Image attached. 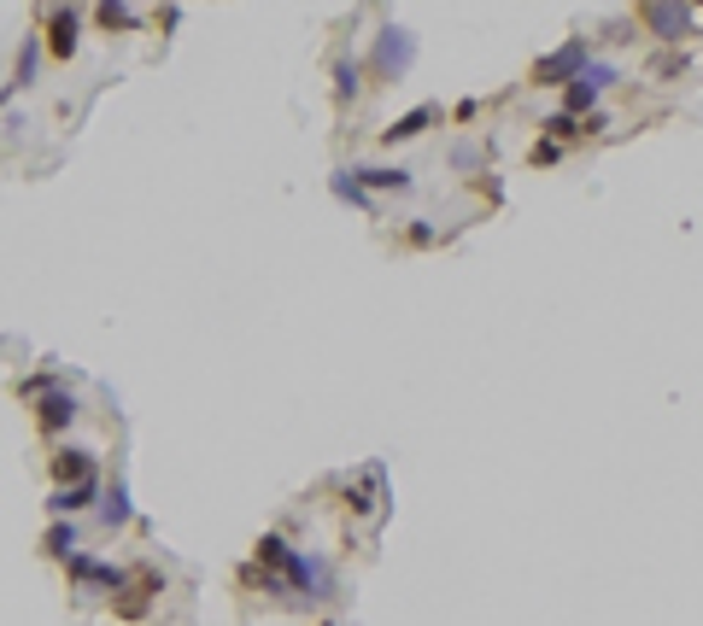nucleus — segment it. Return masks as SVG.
Returning <instances> with one entry per match:
<instances>
[{
	"instance_id": "1",
	"label": "nucleus",
	"mask_w": 703,
	"mask_h": 626,
	"mask_svg": "<svg viewBox=\"0 0 703 626\" xmlns=\"http://www.w3.org/2000/svg\"><path fill=\"white\" fill-rule=\"evenodd\" d=\"M253 579H258L264 592H287V597H305V603L335 597V574H328V562L294 551L282 533H258V545H253Z\"/></svg>"
},
{
	"instance_id": "2",
	"label": "nucleus",
	"mask_w": 703,
	"mask_h": 626,
	"mask_svg": "<svg viewBox=\"0 0 703 626\" xmlns=\"http://www.w3.org/2000/svg\"><path fill=\"white\" fill-rule=\"evenodd\" d=\"M592 65V41L587 35H569L563 41V48H551V53H540V59H533V89H569V82L574 76H581Z\"/></svg>"
},
{
	"instance_id": "3",
	"label": "nucleus",
	"mask_w": 703,
	"mask_h": 626,
	"mask_svg": "<svg viewBox=\"0 0 703 626\" xmlns=\"http://www.w3.org/2000/svg\"><path fill=\"white\" fill-rule=\"evenodd\" d=\"M410 65H417V35L410 30H399V24H387L381 35H376V48H369V76L376 82H399Z\"/></svg>"
},
{
	"instance_id": "4",
	"label": "nucleus",
	"mask_w": 703,
	"mask_h": 626,
	"mask_svg": "<svg viewBox=\"0 0 703 626\" xmlns=\"http://www.w3.org/2000/svg\"><path fill=\"white\" fill-rule=\"evenodd\" d=\"M610 82H622V71H615V65H604V59H592V65H587V71H581V76H574L569 89H563V112L587 123V117L598 112V100H604V89H610Z\"/></svg>"
},
{
	"instance_id": "5",
	"label": "nucleus",
	"mask_w": 703,
	"mask_h": 626,
	"mask_svg": "<svg viewBox=\"0 0 703 626\" xmlns=\"http://www.w3.org/2000/svg\"><path fill=\"white\" fill-rule=\"evenodd\" d=\"M639 24H645V35H656V41H686L692 30H697V12L692 7H674V0H645L639 7Z\"/></svg>"
},
{
	"instance_id": "6",
	"label": "nucleus",
	"mask_w": 703,
	"mask_h": 626,
	"mask_svg": "<svg viewBox=\"0 0 703 626\" xmlns=\"http://www.w3.org/2000/svg\"><path fill=\"white\" fill-rule=\"evenodd\" d=\"M65 574H71V586H89V592H123V586H130V574H123V568H112V562H100V556H71L65 562Z\"/></svg>"
},
{
	"instance_id": "7",
	"label": "nucleus",
	"mask_w": 703,
	"mask_h": 626,
	"mask_svg": "<svg viewBox=\"0 0 703 626\" xmlns=\"http://www.w3.org/2000/svg\"><path fill=\"white\" fill-rule=\"evenodd\" d=\"M352 182L364 187H376V194H410V187H417V176L405 171V164H352Z\"/></svg>"
},
{
	"instance_id": "8",
	"label": "nucleus",
	"mask_w": 703,
	"mask_h": 626,
	"mask_svg": "<svg viewBox=\"0 0 703 626\" xmlns=\"http://www.w3.org/2000/svg\"><path fill=\"white\" fill-rule=\"evenodd\" d=\"M346 504L358 510V515H376L387 504V474H381V463H369L358 474V486H346Z\"/></svg>"
},
{
	"instance_id": "9",
	"label": "nucleus",
	"mask_w": 703,
	"mask_h": 626,
	"mask_svg": "<svg viewBox=\"0 0 703 626\" xmlns=\"http://www.w3.org/2000/svg\"><path fill=\"white\" fill-rule=\"evenodd\" d=\"M77 422V399H71V392H41V404H35V428L41 433H65Z\"/></svg>"
},
{
	"instance_id": "10",
	"label": "nucleus",
	"mask_w": 703,
	"mask_h": 626,
	"mask_svg": "<svg viewBox=\"0 0 703 626\" xmlns=\"http://www.w3.org/2000/svg\"><path fill=\"white\" fill-rule=\"evenodd\" d=\"M434 123H440V106H417V112L393 117L387 130H381V141H387V147H399V141H417V135H428Z\"/></svg>"
},
{
	"instance_id": "11",
	"label": "nucleus",
	"mask_w": 703,
	"mask_h": 626,
	"mask_svg": "<svg viewBox=\"0 0 703 626\" xmlns=\"http://www.w3.org/2000/svg\"><path fill=\"white\" fill-rule=\"evenodd\" d=\"M77 35H82V12L59 7V12L48 18V48H53V59H71V53H77Z\"/></svg>"
},
{
	"instance_id": "12",
	"label": "nucleus",
	"mask_w": 703,
	"mask_h": 626,
	"mask_svg": "<svg viewBox=\"0 0 703 626\" xmlns=\"http://www.w3.org/2000/svg\"><path fill=\"white\" fill-rule=\"evenodd\" d=\"M53 480H59V486H82V480H94V456L77 451V445L53 451Z\"/></svg>"
},
{
	"instance_id": "13",
	"label": "nucleus",
	"mask_w": 703,
	"mask_h": 626,
	"mask_svg": "<svg viewBox=\"0 0 703 626\" xmlns=\"http://www.w3.org/2000/svg\"><path fill=\"white\" fill-rule=\"evenodd\" d=\"M100 486L94 480H82V486H59L53 497H48V510H53V521H71L77 510H89V497H94Z\"/></svg>"
},
{
	"instance_id": "14",
	"label": "nucleus",
	"mask_w": 703,
	"mask_h": 626,
	"mask_svg": "<svg viewBox=\"0 0 703 626\" xmlns=\"http://www.w3.org/2000/svg\"><path fill=\"white\" fill-rule=\"evenodd\" d=\"M41 551H48L53 562H71L82 545H77V521H53L48 533H41Z\"/></svg>"
},
{
	"instance_id": "15",
	"label": "nucleus",
	"mask_w": 703,
	"mask_h": 626,
	"mask_svg": "<svg viewBox=\"0 0 703 626\" xmlns=\"http://www.w3.org/2000/svg\"><path fill=\"white\" fill-rule=\"evenodd\" d=\"M328 194H335L340 205H352V212H376V199H369L364 187L352 182V171H335V176H328Z\"/></svg>"
},
{
	"instance_id": "16",
	"label": "nucleus",
	"mask_w": 703,
	"mask_h": 626,
	"mask_svg": "<svg viewBox=\"0 0 703 626\" xmlns=\"http://www.w3.org/2000/svg\"><path fill=\"white\" fill-rule=\"evenodd\" d=\"M35 53H41V41L35 35H24V53H18V65H12V82L0 89V100L7 94H18V89H30V76H35Z\"/></svg>"
},
{
	"instance_id": "17",
	"label": "nucleus",
	"mask_w": 703,
	"mask_h": 626,
	"mask_svg": "<svg viewBox=\"0 0 703 626\" xmlns=\"http://www.w3.org/2000/svg\"><path fill=\"white\" fill-rule=\"evenodd\" d=\"M364 65H358V59H340V65H335V100H340V106H352V100H358V89H364Z\"/></svg>"
},
{
	"instance_id": "18",
	"label": "nucleus",
	"mask_w": 703,
	"mask_h": 626,
	"mask_svg": "<svg viewBox=\"0 0 703 626\" xmlns=\"http://www.w3.org/2000/svg\"><path fill=\"white\" fill-rule=\"evenodd\" d=\"M100 521H106V527H123V521H130V486H123V480L106 492V510H100Z\"/></svg>"
},
{
	"instance_id": "19",
	"label": "nucleus",
	"mask_w": 703,
	"mask_h": 626,
	"mask_svg": "<svg viewBox=\"0 0 703 626\" xmlns=\"http://www.w3.org/2000/svg\"><path fill=\"white\" fill-rule=\"evenodd\" d=\"M94 18H100V24H112V30H135L141 24L135 7H94Z\"/></svg>"
},
{
	"instance_id": "20",
	"label": "nucleus",
	"mask_w": 703,
	"mask_h": 626,
	"mask_svg": "<svg viewBox=\"0 0 703 626\" xmlns=\"http://www.w3.org/2000/svg\"><path fill=\"white\" fill-rule=\"evenodd\" d=\"M563 158V147H557V141H533V164H557Z\"/></svg>"
},
{
	"instance_id": "21",
	"label": "nucleus",
	"mask_w": 703,
	"mask_h": 626,
	"mask_svg": "<svg viewBox=\"0 0 703 626\" xmlns=\"http://www.w3.org/2000/svg\"><path fill=\"white\" fill-rule=\"evenodd\" d=\"M674 71H686V53H663V59H656V76H674Z\"/></svg>"
},
{
	"instance_id": "22",
	"label": "nucleus",
	"mask_w": 703,
	"mask_h": 626,
	"mask_svg": "<svg viewBox=\"0 0 703 626\" xmlns=\"http://www.w3.org/2000/svg\"><path fill=\"white\" fill-rule=\"evenodd\" d=\"M405 240H410V246H434V228H428V223H410Z\"/></svg>"
},
{
	"instance_id": "23",
	"label": "nucleus",
	"mask_w": 703,
	"mask_h": 626,
	"mask_svg": "<svg viewBox=\"0 0 703 626\" xmlns=\"http://www.w3.org/2000/svg\"><path fill=\"white\" fill-rule=\"evenodd\" d=\"M317 626H335V620H317Z\"/></svg>"
}]
</instances>
